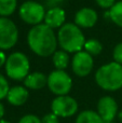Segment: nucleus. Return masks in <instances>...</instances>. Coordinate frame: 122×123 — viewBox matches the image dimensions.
Instances as JSON below:
<instances>
[{
	"instance_id": "nucleus-1",
	"label": "nucleus",
	"mask_w": 122,
	"mask_h": 123,
	"mask_svg": "<svg viewBox=\"0 0 122 123\" xmlns=\"http://www.w3.org/2000/svg\"><path fill=\"white\" fill-rule=\"evenodd\" d=\"M29 49L41 57L53 55L57 48V36L51 27L41 23L30 28L27 35Z\"/></svg>"
},
{
	"instance_id": "nucleus-2",
	"label": "nucleus",
	"mask_w": 122,
	"mask_h": 123,
	"mask_svg": "<svg viewBox=\"0 0 122 123\" xmlns=\"http://www.w3.org/2000/svg\"><path fill=\"white\" fill-rule=\"evenodd\" d=\"M85 41L81 28L78 27L75 23L64 24L57 32L58 45L67 53H77L82 51Z\"/></svg>"
},
{
	"instance_id": "nucleus-3",
	"label": "nucleus",
	"mask_w": 122,
	"mask_h": 123,
	"mask_svg": "<svg viewBox=\"0 0 122 123\" xmlns=\"http://www.w3.org/2000/svg\"><path fill=\"white\" fill-rule=\"evenodd\" d=\"M95 81L105 91L115 92L120 90L122 87V65L111 62L101 66L95 72Z\"/></svg>"
},
{
	"instance_id": "nucleus-4",
	"label": "nucleus",
	"mask_w": 122,
	"mask_h": 123,
	"mask_svg": "<svg viewBox=\"0 0 122 123\" xmlns=\"http://www.w3.org/2000/svg\"><path fill=\"white\" fill-rule=\"evenodd\" d=\"M4 67H6V74L9 78L15 81H21L29 74L30 63L24 53L13 52L6 57Z\"/></svg>"
},
{
	"instance_id": "nucleus-5",
	"label": "nucleus",
	"mask_w": 122,
	"mask_h": 123,
	"mask_svg": "<svg viewBox=\"0 0 122 123\" xmlns=\"http://www.w3.org/2000/svg\"><path fill=\"white\" fill-rule=\"evenodd\" d=\"M48 87L56 96L67 95L73 87V80L65 70L55 69L48 76Z\"/></svg>"
},
{
	"instance_id": "nucleus-6",
	"label": "nucleus",
	"mask_w": 122,
	"mask_h": 123,
	"mask_svg": "<svg viewBox=\"0 0 122 123\" xmlns=\"http://www.w3.org/2000/svg\"><path fill=\"white\" fill-rule=\"evenodd\" d=\"M18 14L22 21L29 25H38L44 21L45 10L41 3L37 1H25L18 9Z\"/></svg>"
},
{
	"instance_id": "nucleus-7",
	"label": "nucleus",
	"mask_w": 122,
	"mask_h": 123,
	"mask_svg": "<svg viewBox=\"0 0 122 123\" xmlns=\"http://www.w3.org/2000/svg\"><path fill=\"white\" fill-rule=\"evenodd\" d=\"M18 40V29L14 22L0 16V50H9Z\"/></svg>"
},
{
	"instance_id": "nucleus-8",
	"label": "nucleus",
	"mask_w": 122,
	"mask_h": 123,
	"mask_svg": "<svg viewBox=\"0 0 122 123\" xmlns=\"http://www.w3.org/2000/svg\"><path fill=\"white\" fill-rule=\"evenodd\" d=\"M51 110L58 118L73 117L78 111V103L68 95L56 96L51 103Z\"/></svg>"
},
{
	"instance_id": "nucleus-9",
	"label": "nucleus",
	"mask_w": 122,
	"mask_h": 123,
	"mask_svg": "<svg viewBox=\"0 0 122 123\" xmlns=\"http://www.w3.org/2000/svg\"><path fill=\"white\" fill-rule=\"evenodd\" d=\"M94 67L93 56L85 51H80L75 53L71 61V68L76 76L86 77L91 74Z\"/></svg>"
},
{
	"instance_id": "nucleus-10",
	"label": "nucleus",
	"mask_w": 122,
	"mask_h": 123,
	"mask_svg": "<svg viewBox=\"0 0 122 123\" xmlns=\"http://www.w3.org/2000/svg\"><path fill=\"white\" fill-rule=\"evenodd\" d=\"M97 113L104 123H111L118 116V104L111 96H103L97 103Z\"/></svg>"
},
{
	"instance_id": "nucleus-11",
	"label": "nucleus",
	"mask_w": 122,
	"mask_h": 123,
	"mask_svg": "<svg viewBox=\"0 0 122 123\" xmlns=\"http://www.w3.org/2000/svg\"><path fill=\"white\" fill-rule=\"evenodd\" d=\"M98 19L97 12L92 8H82L75 15V24L80 28H91Z\"/></svg>"
},
{
	"instance_id": "nucleus-12",
	"label": "nucleus",
	"mask_w": 122,
	"mask_h": 123,
	"mask_svg": "<svg viewBox=\"0 0 122 123\" xmlns=\"http://www.w3.org/2000/svg\"><path fill=\"white\" fill-rule=\"evenodd\" d=\"M65 21H66V13L62 8L54 6L45 12L44 24L51 27L52 29L61 28L65 24Z\"/></svg>"
},
{
	"instance_id": "nucleus-13",
	"label": "nucleus",
	"mask_w": 122,
	"mask_h": 123,
	"mask_svg": "<svg viewBox=\"0 0 122 123\" xmlns=\"http://www.w3.org/2000/svg\"><path fill=\"white\" fill-rule=\"evenodd\" d=\"M28 95H29V93L25 86L15 85L13 87H10L9 93L6 95V100L12 106H22L27 102Z\"/></svg>"
},
{
	"instance_id": "nucleus-14",
	"label": "nucleus",
	"mask_w": 122,
	"mask_h": 123,
	"mask_svg": "<svg viewBox=\"0 0 122 123\" xmlns=\"http://www.w3.org/2000/svg\"><path fill=\"white\" fill-rule=\"evenodd\" d=\"M48 84V77L40 71L31 72L24 79V85L26 89L41 90Z\"/></svg>"
},
{
	"instance_id": "nucleus-15",
	"label": "nucleus",
	"mask_w": 122,
	"mask_h": 123,
	"mask_svg": "<svg viewBox=\"0 0 122 123\" xmlns=\"http://www.w3.org/2000/svg\"><path fill=\"white\" fill-rule=\"evenodd\" d=\"M52 62L56 69L58 70H65L68 67L69 64V55L64 50H56L54 54L52 55Z\"/></svg>"
},
{
	"instance_id": "nucleus-16",
	"label": "nucleus",
	"mask_w": 122,
	"mask_h": 123,
	"mask_svg": "<svg viewBox=\"0 0 122 123\" xmlns=\"http://www.w3.org/2000/svg\"><path fill=\"white\" fill-rule=\"evenodd\" d=\"M76 123H104L101 116L93 110H84L77 116Z\"/></svg>"
},
{
	"instance_id": "nucleus-17",
	"label": "nucleus",
	"mask_w": 122,
	"mask_h": 123,
	"mask_svg": "<svg viewBox=\"0 0 122 123\" xmlns=\"http://www.w3.org/2000/svg\"><path fill=\"white\" fill-rule=\"evenodd\" d=\"M108 16L111 19L112 23H115L117 26L122 28V0L116 2L109 9Z\"/></svg>"
},
{
	"instance_id": "nucleus-18",
	"label": "nucleus",
	"mask_w": 122,
	"mask_h": 123,
	"mask_svg": "<svg viewBox=\"0 0 122 123\" xmlns=\"http://www.w3.org/2000/svg\"><path fill=\"white\" fill-rule=\"evenodd\" d=\"M17 0H0V16L6 17L16 10Z\"/></svg>"
},
{
	"instance_id": "nucleus-19",
	"label": "nucleus",
	"mask_w": 122,
	"mask_h": 123,
	"mask_svg": "<svg viewBox=\"0 0 122 123\" xmlns=\"http://www.w3.org/2000/svg\"><path fill=\"white\" fill-rule=\"evenodd\" d=\"M84 51L88 52L89 54H91L92 56L99 55L103 51V44L96 39H89L84 43Z\"/></svg>"
},
{
	"instance_id": "nucleus-20",
	"label": "nucleus",
	"mask_w": 122,
	"mask_h": 123,
	"mask_svg": "<svg viewBox=\"0 0 122 123\" xmlns=\"http://www.w3.org/2000/svg\"><path fill=\"white\" fill-rule=\"evenodd\" d=\"M9 90H10V86H9L8 80L6 79V77L3 74H0V100L3 99V98H6Z\"/></svg>"
},
{
	"instance_id": "nucleus-21",
	"label": "nucleus",
	"mask_w": 122,
	"mask_h": 123,
	"mask_svg": "<svg viewBox=\"0 0 122 123\" xmlns=\"http://www.w3.org/2000/svg\"><path fill=\"white\" fill-rule=\"evenodd\" d=\"M112 57H114V62L122 65V42H119L115 47L114 52H112Z\"/></svg>"
},
{
	"instance_id": "nucleus-22",
	"label": "nucleus",
	"mask_w": 122,
	"mask_h": 123,
	"mask_svg": "<svg viewBox=\"0 0 122 123\" xmlns=\"http://www.w3.org/2000/svg\"><path fill=\"white\" fill-rule=\"evenodd\" d=\"M18 123H41V119L35 115H25L19 119Z\"/></svg>"
},
{
	"instance_id": "nucleus-23",
	"label": "nucleus",
	"mask_w": 122,
	"mask_h": 123,
	"mask_svg": "<svg viewBox=\"0 0 122 123\" xmlns=\"http://www.w3.org/2000/svg\"><path fill=\"white\" fill-rule=\"evenodd\" d=\"M41 123H60V118L53 112L47 113L41 119Z\"/></svg>"
},
{
	"instance_id": "nucleus-24",
	"label": "nucleus",
	"mask_w": 122,
	"mask_h": 123,
	"mask_svg": "<svg viewBox=\"0 0 122 123\" xmlns=\"http://www.w3.org/2000/svg\"><path fill=\"white\" fill-rule=\"evenodd\" d=\"M96 4L102 9H108L109 10L115 3H116V0H95Z\"/></svg>"
},
{
	"instance_id": "nucleus-25",
	"label": "nucleus",
	"mask_w": 122,
	"mask_h": 123,
	"mask_svg": "<svg viewBox=\"0 0 122 123\" xmlns=\"http://www.w3.org/2000/svg\"><path fill=\"white\" fill-rule=\"evenodd\" d=\"M6 54H4L2 51H0V67H2L3 65H6Z\"/></svg>"
},
{
	"instance_id": "nucleus-26",
	"label": "nucleus",
	"mask_w": 122,
	"mask_h": 123,
	"mask_svg": "<svg viewBox=\"0 0 122 123\" xmlns=\"http://www.w3.org/2000/svg\"><path fill=\"white\" fill-rule=\"evenodd\" d=\"M4 116V106L0 103V120L2 119V117Z\"/></svg>"
},
{
	"instance_id": "nucleus-27",
	"label": "nucleus",
	"mask_w": 122,
	"mask_h": 123,
	"mask_svg": "<svg viewBox=\"0 0 122 123\" xmlns=\"http://www.w3.org/2000/svg\"><path fill=\"white\" fill-rule=\"evenodd\" d=\"M118 118H119V120L122 122V111H120V112H118Z\"/></svg>"
},
{
	"instance_id": "nucleus-28",
	"label": "nucleus",
	"mask_w": 122,
	"mask_h": 123,
	"mask_svg": "<svg viewBox=\"0 0 122 123\" xmlns=\"http://www.w3.org/2000/svg\"><path fill=\"white\" fill-rule=\"evenodd\" d=\"M0 123H11V122L6 121V120H3V119H1V120H0Z\"/></svg>"
},
{
	"instance_id": "nucleus-29",
	"label": "nucleus",
	"mask_w": 122,
	"mask_h": 123,
	"mask_svg": "<svg viewBox=\"0 0 122 123\" xmlns=\"http://www.w3.org/2000/svg\"><path fill=\"white\" fill-rule=\"evenodd\" d=\"M55 1H60V0H55Z\"/></svg>"
}]
</instances>
